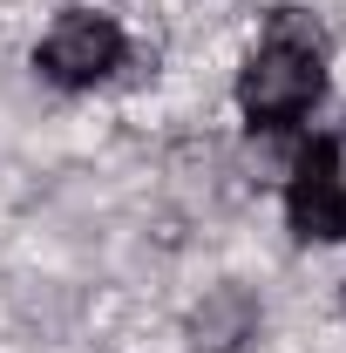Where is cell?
<instances>
[{"label": "cell", "instance_id": "cell-2", "mask_svg": "<svg viewBox=\"0 0 346 353\" xmlns=\"http://www.w3.org/2000/svg\"><path fill=\"white\" fill-rule=\"evenodd\" d=\"M123 61H130V34H123V21H116V14H95V7H61V14L48 21V34L34 41V68H41V82L68 88V95L102 88Z\"/></svg>", "mask_w": 346, "mask_h": 353}, {"label": "cell", "instance_id": "cell-1", "mask_svg": "<svg viewBox=\"0 0 346 353\" xmlns=\"http://www.w3.org/2000/svg\"><path fill=\"white\" fill-rule=\"evenodd\" d=\"M231 95H238V116L258 136L299 130L326 102V28L305 7H272Z\"/></svg>", "mask_w": 346, "mask_h": 353}, {"label": "cell", "instance_id": "cell-5", "mask_svg": "<svg viewBox=\"0 0 346 353\" xmlns=\"http://www.w3.org/2000/svg\"><path fill=\"white\" fill-rule=\"evenodd\" d=\"M340 319H346V285H340Z\"/></svg>", "mask_w": 346, "mask_h": 353}, {"label": "cell", "instance_id": "cell-4", "mask_svg": "<svg viewBox=\"0 0 346 353\" xmlns=\"http://www.w3.org/2000/svg\"><path fill=\"white\" fill-rule=\"evenodd\" d=\"M258 292L252 285H217V292H204V306L190 312V347L197 353H238L245 340H258Z\"/></svg>", "mask_w": 346, "mask_h": 353}, {"label": "cell", "instance_id": "cell-3", "mask_svg": "<svg viewBox=\"0 0 346 353\" xmlns=\"http://www.w3.org/2000/svg\"><path fill=\"white\" fill-rule=\"evenodd\" d=\"M285 224L299 245H346V143L312 136L285 176Z\"/></svg>", "mask_w": 346, "mask_h": 353}]
</instances>
